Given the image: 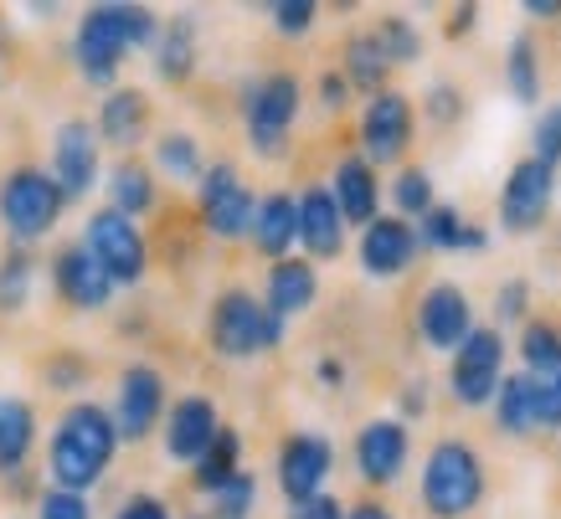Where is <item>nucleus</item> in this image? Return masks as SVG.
<instances>
[{
	"label": "nucleus",
	"instance_id": "1",
	"mask_svg": "<svg viewBox=\"0 0 561 519\" xmlns=\"http://www.w3.org/2000/svg\"><path fill=\"white\" fill-rule=\"evenodd\" d=\"M160 42V21H154L150 5H124V0H103V5H88L83 21H78V36H72V62L83 72V83L108 88L119 78L124 57L135 47H150Z\"/></svg>",
	"mask_w": 561,
	"mask_h": 519
},
{
	"label": "nucleus",
	"instance_id": "2",
	"mask_svg": "<svg viewBox=\"0 0 561 519\" xmlns=\"http://www.w3.org/2000/svg\"><path fill=\"white\" fill-rule=\"evenodd\" d=\"M119 427H114V412H103L99 402H72L57 427H51V448H47V469L57 488H72V494H88L99 484L114 452H119Z\"/></svg>",
	"mask_w": 561,
	"mask_h": 519
},
{
	"label": "nucleus",
	"instance_id": "3",
	"mask_svg": "<svg viewBox=\"0 0 561 519\" xmlns=\"http://www.w3.org/2000/svg\"><path fill=\"white\" fill-rule=\"evenodd\" d=\"M423 509L433 519H463L484 499V458L459 437H443L423 463Z\"/></svg>",
	"mask_w": 561,
	"mask_h": 519
},
{
	"label": "nucleus",
	"instance_id": "4",
	"mask_svg": "<svg viewBox=\"0 0 561 519\" xmlns=\"http://www.w3.org/2000/svg\"><path fill=\"white\" fill-rule=\"evenodd\" d=\"M206 330H211V350L227 355V360H253V355L284 345V319L273 314L263 299H253L248 288L217 293Z\"/></svg>",
	"mask_w": 561,
	"mask_h": 519
},
{
	"label": "nucleus",
	"instance_id": "5",
	"mask_svg": "<svg viewBox=\"0 0 561 519\" xmlns=\"http://www.w3.org/2000/svg\"><path fill=\"white\" fill-rule=\"evenodd\" d=\"M62 206H68V191L57 185V175L36 165H16L5 181H0V221L5 232L16 237V247H32L62 221Z\"/></svg>",
	"mask_w": 561,
	"mask_h": 519
},
{
	"label": "nucleus",
	"instance_id": "6",
	"mask_svg": "<svg viewBox=\"0 0 561 519\" xmlns=\"http://www.w3.org/2000/svg\"><path fill=\"white\" fill-rule=\"evenodd\" d=\"M299 78L294 72H268L248 83L242 93V129H248V145H253L263 160H278L289 150V135H294V118H299Z\"/></svg>",
	"mask_w": 561,
	"mask_h": 519
},
{
	"label": "nucleus",
	"instance_id": "7",
	"mask_svg": "<svg viewBox=\"0 0 561 519\" xmlns=\"http://www.w3.org/2000/svg\"><path fill=\"white\" fill-rule=\"evenodd\" d=\"M83 247L103 263V273L114 278V288H135L145 273H150V247H145V232H139L135 217H124L114 206H99L83 227Z\"/></svg>",
	"mask_w": 561,
	"mask_h": 519
},
{
	"label": "nucleus",
	"instance_id": "8",
	"mask_svg": "<svg viewBox=\"0 0 561 519\" xmlns=\"http://www.w3.org/2000/svg\"><path fill=\"white\" fill-rule=\"evenodd\" d=\"M500 381H505V335L500 330H474L454 350V366H448V385H454V402L459 406H494L500 396Z\"/></svg>",
	"mask_w": 561,
	"mask_h": 519
},
{
	"label": "nucleus",
	"instance_id": "9",
	"mask_svg": "<svg viewBox=\"0 0 561 519\" xmlns=\"http://www.w3.org/2000/svg\"><path fill=\"white\" fill-rule=\"evenodd\" d=\"M520 360L536 396V422L546 432H561V330L546 319H526L520 330Z\"/></svg>",
	"mask_w": 561,
	"mask_h": 519
},
{
	"label": "nucleus",
	"instance_id": "10",
	"mask_svg": "<svg viewBox=\"0 0 561 519\" xmlns=\"http://www.w3.org/2000/svg\"><path fill=\"white\" fill-rule=\"evenodd\" d=\"M551 201H557V170L526 154V160H515L505 185H500V227L511 237L541 232V221L551 217Z\"/></svg>",
	"mask_w": 561,
	"mask_h": 519
},
{
	"label": "nucleus",
	"instance_id": "11",
	"mask_svg": "<svg viewBox=\"0 0 561 519\" xmlns=\"http://www.w3.org/2000/svg\"><path fill=\"white\" fill-rule=\"evenodd\" d=\"M196 206H202L206 232L221 237V242H238V237L253 232L257 201H253V191H248V181L238 175V165H227V160L206 165L202 191H196Z\"/></svg>",
	"mask_w": 561,
	"mask_h": 519
},
{
	"label": "nucleus",
	"instance_id": "12",
	"mask_svg": "<svg viewBox=\"0 0 561 519\" xmlns=\"http://www.w3.org/2000/svg\"><path fill=\"white\" fill-rule=\"evenodd\" d=\"M335 469V448L320 432H289L278 448V488L289 504H309L324 494V478Z\"/></svg>",
	"mask_w": 561,
	"mask_h": 519
},
{
	"label": "nucleus",
	"instance_id": "13",
	"mask_svg": "<svg viewBox=\"0 0 561 519\" xmlns=\"http://www.w3.org/2000/svg\"><path fill=\"white\" fill-rule=\"evenodd\" d=\"M51 288H57V299L68 303V309H83V314H99L108 309L114 299V278L103 273V263L83 242H68V247L51 252Z\"/></svg>",
	"mask_w": 561,
	"mask_h": 519
},
{
	"label": "nucleus",
	"instance_id": "14",
	"mask_svg": "<svg viewBox=\"0 0 561 519\" xmlns=\"http://www.w3.org/2000/svg\"><path fill=\"white\" fill-rule=\"evenodd\" d=\"M412 124H417V114H412L408 93H391V88L376 93L366 103V114H360V150H366V160L371 165H397L412 145Z\"/></svg>",
	"mask_w": 561,
	"mask_h": 519
},
{
	"label": "nucleus",
	"instance_id": "15",
	"mask_svg": "<svg viewBox=\"0 0 561 519\" xmlns=\"http://www.w3.org/2000/svg\"><path fill=\"white\" fill-rule=\"evenodd\" d=\"M165 376L154 366H129L119 376V396H114V427L124 442H145V437L165 422Z\"/></svg>",
	"mask_w": 561,
	"mask_h": 519
},
{
	"label": "nucleus",
	"instance_id": "16",
	"mask_svg": "<svg viewBox=\"0 0 561 519\" xmlns=\"http://www.w3.org/2000/svg\"><path fill=\"white\" fill-rule=\"evenodd\" d=\"M408 422H397V417H376L360 427L356 437V473H360V484H371V488H391L397 478H402V469H408Z\"/></svg>",
	"mask_w": 561,
	"mask_h": 519
},
{
	"label": "nucleus",
	"instance_id": "17",
	"mask_svg": "<svg viewBox=\"0 0 561 519\" xmlns=\"http://www.w3.org/2000/svg\"><path fill=\"white\" fill-rule=\"evenodd\" d=\"M474 303L459 284H433L417 299V335L433 345V350H459L463 339L474 335Z\"/></svg>",
	"mask_w": 561,
	"mask_h": 519
},
{
	"label": "nucleus",
	"instance_id": "18",
	"mask_svg": "<svg viewBox=\"0 0 561 519\" xmlns=\"http://www.w3.org/2000/svg\"><path fill=\"white\" fill-rule=\"evenodd\" d=\"M221 427H227V422L217 417V402L202 396V391H191V396H181V402L165 412V458L196 469V463H202V452L217 442Z\"/></svg>",
	"mask_w": 561,
	"mask_h": 519
},
{
	"label": "nucleus",
	"instance_id": "19",
	"mask_svg": "<svg viewBox=\"0 0 561 519\" xmlns=\"http://www.w3.org/2000/svg\"><path fill=\"white\" fill-rule=\"evenodd\" d=\"M51 175L68 191V201L88 196L99 185V129H88L83 118H68L51 139Z\"/></svg>",
	"mask_w": 561,
	"mask_h": 519
},
{
	"label": "nucleus",
	"instance_id": "20",
	"mask_svg": "<svg viewBox=\"0 0 561 519\" xmlns=\"http://www.w3.org/2000/svg\"><path fill=\"white\" fill-rule=\"evenodd\" d=\"M417 227L408 217H376L366 232H360V268L371 278H402L417 257Z\"/></svg>",
	"mask_w": 561,
	"mask_h": 519
},
{
	"label": "nucleus",
	"instance_id": "21",
	"mask_svg": "<svg viewBox=\"0 0 561 519\" xmlns=\"http://www.w3.org/2000/svg\"><path fill=\"white\" fill-rule=\"evenodd\" d=\"M299 247H305L309 263L345 252V211L330 185H305L299 191Z\"/></svg>",
	"mask_w": 561,
	"mask_h": 519
},
{
	"label": "nucleus",
	"instance_id": "22",
	"mask_svg": "<svg viewBox=\"0 0 561 519\" xmlns=\"http://www.w3.org/2000/svg\"><path fill=\"white\" fill-rule=\"evenodd\" d=\"M330 191H335V201H341L345 221L371 227V221L381 217V181H376V165L366 160V154H351V160H341V165H335V181H330Z\"/></svg>",
	"mask_w": 561,
	"mask_h": 519
},
{
	"label": "nucleus",
	"instance_id": "23",
	"mask_svg": "<svg viewBox=\"0 0 561 519\" xmlns=\"http://www.w3.org/2000/svg\"><path fill=\"white\" fill-rule=\"evenodd\" d=\"M314 299H320V273H314L309 257H284V263L268 268V293H263V303H268L284 324H289L294 314H305Z\"/></svg>",
	"mask_w": 561,
	"mask_h": 519
},
{
	"label": "nucleus",
	"instance_id": "24",
	"mask_svg": "<svg viewBox=\"0 0 561 519\" xmlns=\"http://www.w3.org/2000/svg\"><path fill=\"white\" fill-rule=\"evenodd\" d=\"M253 247L273 263H284L299 242V196H284V191H273L257 201V217H253Z\"/></svg>",
	"mask_w": 561,
	"mask_h": 519
},
{
	"label": "nucleus",
	"instance_id": "25",
	"mask_svg": "<svg viewBox=\"0 0 561 519\" xmlns=\"http://www.w3.org/2000/svg\"><path fill=\"white\" fill-rule=\"evenodd\" d=\"M150 129V93L145 88H114L99 108V139L119 145V150H135Z\"/></svg>",
	"mask_w": 561,
	"mask_h": 519
},
{
	"label": "nucleus",
	"instance_id": "26",
	"mask_svg": "<svg viewBox=\"0 0 561 519\" xmlns=\"http://www.w3.org/2000/svg\"><path fill=\"white\" fill-rule=\"evenodd\" d=\"M36 448V412L21 396H0V478H16Z\"/></svg>",
	"mask_w": 561,
	"mask_h": 519
},
{
	"label": "nucleus",
	"instance_id": "27",
	"mask_svg": "<svg viewBox=\"0 0 561 519\" xmlns=\"http://www.w3.org/2000/svg\"><path fill=\"white\" fill-rule=\"evenodd\" d=\"M417 242L427 252H484L490 247V232L463 221L454 206H433L423 221H417Z\"/></svg>",
	"mask_w": 561,
	"mask_h": 519
},
{
	"label": "nucleus",
	"instance_id": "28",
	"mask_svg": "<svg viewBox=\"0 0 561 519\" xmlns=\"http://www.w3.org/2000/svg\"><path fill=\"white\" fill-rule=\"evenodd\" d=\"M154 72H160L165 83H191V72H196V21L191 16H175L171 26H160Z\"/></svg>",
	"mask_w": 561,
	"mask_h": 519
},
{
	"label": "nucleus",
	"instance_id": "29",
	"mask_svg": "<svg viewBox=\"0 0 561 519\" xmlns=\"http://www.w3.org/2000/svg\"><path fill=\"white\" fill-rule=\"evenodd\" d=\"M494 427L505 437H530L541 422H536V396H530L526 370H515L500 381V396H494Z\"/></svg>",
	"mask_w": 561,
	"mask_h": 519
},
{
	"label": "nucleus",
	"instance_id": "30",
	"mask_svg": "<svg viewBox=\"0 0 561 519\" xmlns=\"http://www.w3.org/2000/svg\"><path fill=\"white\" fill-rule=\"evenodd\" d=\"M196 488L202 494H221V488L232 484L242 473V437H238V427H221L217 432V442L202 452V463H196Z\"/></svg>",
	"mask_w": 561,
	"mask_h": 519
},
{
	"label": "nucleus",
	"instance_id": "31",
	"mask_svg": "<svg viewBox=\"0 0 561 519\" xmlns=\"http://www.w3.org/2000/svg\"><path fill=\"white\" fill-rule=\"evenodd\" d=\"M345 78H351V88H366V93H387V72H391V57L381 51V42H376V32H356L351 42H345Z\"/></svg>",
	"mask_w": 561,
	"mask_h": 519
},
{
	"label": "nucleus",
	"instance_id": "32",
	"mask_svg": "<svg viewBox=\"0 0 561 519\" xmlns=\"http://www.w3.org/2000/svg\"><path fill=\"white\" fill-rule=\"evenodd\" d=\"M108 206L124 211V217H145V211L154 206L150 165H139V160H119V165L108 170Z\"/></svg>",
	"mask_w": 561,
	"mask_h": 519
},
{
	"label": "nucleus",
	"instance_id": "33",
	"mask_svg": "<svg viewBox=\"0 0 561 519\" xmlns=\"http://www.w3.org/2000/svg\"><path fill=\"white\" fill-rule=\"evenodd\" d=\"M505 83L515 103H541V51L530 36H515L505 51Z\"/></svg>",
	"mask_w": 561,
	"mask_h": 519
},
{
	"label": "nucleus",
	"instance_id": "34",
	"mask_svg": "<svg viewBox=\"0 0 561 519\" xmlns=\"http://www.w3.org/2000/svg\"><path fill=\"white\" fill-rule=\"evenodd\" d=\"M154 165L165 170L171 181H196L202 185L206 165H202V145H196V135H160L154 139Z\"/></svg>",
	"mask_w": 561,
	"mask_h": 519
},
{
	"label": "nucleus",
	"instance_id": "35",
	"mask_svg": "<svg viewBox=\"0 0 561 519\" xmlns=\"http://www.w3.org/2000/svg\"><path fill=\"white\" fill-rule=\"evenodd\" d=\"M32 278H36V263L26 247H11L5 257H0V309L5 314H16V309H26V299H32Z\"/></svg>",
	"mask_w": 561,
	"mask_h": 519
},
{
	"label": "nucleus",
	"instance_id": "36",
	"mask_svg": "<svg viewBox=\"0 0 561 519\" xmlns=\"http://www.w3.org/2000/svg\"><path fill=\"white\" fill-rule=\"evenodd\" d=\"M371 32H376V42H381V51L391 57V68H408V62L423 57V36H417V26H412L408 16H381Z\"/></svg>",
	"mask_w": 561,
	"mask_h": 519
},
{
	"label": "nucleus",
	"instance_id": "37",
	"mask_svg": "<svg viewBox=\"0 0 561 519\" xmlns=\"http://www.w3.org/2000/svg\"><path fill=\"white\" fill-rule=\"evenodd\" d=\"M391 201H397V217H417L423 221L427 211H433V175L427 170H417V165H408L397 181H391Z\"/></svg>",
	"mask_w": 561,
	"mask_h": 519
},
{
	"label": "nucleus",
	"instance_id": "38",
	"mask_svg": "<svg viewBox=\"0 0 561 519\" xmlns=\"http://www.w3.org/2000/svg\"><path fill=\"white\" fill-rule=\"evenodd\" d=\"M253 504H257V478L242 469L221 494H211V519H248Z\"/></svg>",
	"mask_w": 561,
	"mask_h": 519
},
{
	"label": "nucleus",
	"instance_id": "39",
	"mask_svg": "<svg viewBox=\"0 0 561 519\" xmlns=\"http://www.w3.org/2000/svg\"><path fill=\"white\" fill-rule=\"evenodd\" d=\"M530 160H541L551 170L561 165V103L541 108V118H536V129H530Z\"/></svg>",
	"mask_w": 561,
	"mask_h": 519
},
{
	"label": "nucleus",
	"instance_id": "40",
	"mask_svg": "<svg viewBox=\"0 0 561 519\" xmlns=\"http://www.w3.org/2000/svg\"><path fill=\"white\" fill-rule=\"evenodd\" d=\"M36 519H93L88 509V494H72V488H42V499H36Z\"/></svg>",
	"mask_w": 561,
	"mask_h": 519
},
{
	"label": "nucleus",
	"instance_id": "41",
	"mask_svg": "<svg viewBox=\"0 0 561 519\" xmlns=\"http://www.w3.org/2000/svg\"><path fill=\"white\" fill-rule=\"evenodd\" d=\"M47 385L51 391H68V396L72 391H83L88 385V360L78 350H57L47 360Z\"/></svg>",
	"mask_w": 561,
	"mask_h": 519
},
{
	"label": "nucleus",
	"instance_id": "42",
	"mask_svg": "<svg viewBox=\"0 0 561 519\" xmlns=\"http://www.w3.org/2000/svg\"><path fill=\"white\" fill-rule=\"evenodd\" d=\"M423 108H427V124L448 129V124H459V118H463V93L454 83H433L423 93Z\"/></svg>",
	"mask_w": 561,
	"mask_h": 519
},
{
	"label": "nucleus",
	"instance_id": "43",
	"mask_svg": "<svg viewBox=\"0 0 561 519\" xmlns=\"http://www.w3.org/2000/svg\"><path fill=\"white\" fill-rule=\"evenodd\" d=\"M314 16H320L314 0H278V5H273V26H278V36H309L314 32Z\"/></svg>",
	"mask_w": 561,
	"mask_h": 519
},
{
	"label": "nucleus",
	"instance_id": "44",
	"mask_svg": "<svg viewBox=\"0 0 561 519\" xmlns=\"http://www.w3.org/2000/svg\"><path fill=\"white\" fill-rule=\"evenodd\" d=\"M494 314H500V324H520V319L530 314V284L526 278L500 284V293H494Z\"/></svg>",
	"mask_w": 561,
	"mask_h": 519
},
{
	"label": "nucleus",
	"instance_id": "45",
	"mask_svg": "<svg viewBox=\"0 0 561 519\" xmlns=\"http://www.w3.org/2000/svg\"><path fill=\"white\" fill-rule=\"evenodd\" d=\"M114 519H175V515H171V504L154 499V494H129Z\"/></svg>",
	"mask_w": 561,
	"mask_h": 519
},
{
	"label": "nucleus",
	"instance_id": "46",
	"mask_svg": "<svg viewBox=\"0 0 561 519\" xmlns=\"http://www.w3.org/2000/svg\"><path fill=\"white\" fill-rule=\"evenodd\" d=\"M289 519H351V509L335 494H320V499H309V504H294Z\"/></svg>",
	"mask_w": 561,
	"mask_h": 519
},
{
	"label": "nucleus",
	"instance_id": "47",
	"mask_svg": "<svg viewBox=\"0 0 561 519\" xmlns=\"http://www.w3.org/2000/svg\"><path fill=\"white\" fill-rule=\"evenodd\" d=\"M345 99H351V78H345V72H324L320 78V108L335 114V108H345Z\"/></svg>",
	"mask_w": 561,
	"mask_h": 519
},
{
	"label": "nucleus",
	"instance_id": "48",
	"mask_svg": "<svg viewBox=\"0 0 561 519\" xmlns=\"http://www.w3.org/2000/svg\"><path fill=\"white\" fill-rule=\"evenodd\" d=\"M474 21H479V5H459V11H448V26H443V36H448V42H459V36L474 32Z\"/></svg>",
	"mask_w": 561,
	"mask_h": 519
},
{
	"label": "nucleus",
	"instance_id": "49",
	"mask_svg": "<svg viewBox=\"0 0 561 519\" xmlns=\"http://www.w3.org/2000/svg\"><path fill=\"white\" fill-rule=\"evenodd\" d=\"M427 412V381L417 376V381L402 385V417H423Z\"/></svg>",
	"mask_w": 561,
	"mask_h": 519
},
{
	"label": "nucleus",
	"instance_id": "50",
	"mask_svg": "<svg viewBox=\"0 0 561 519\" xmlns=\"http://www.w3.org/2000/svg\"><path fill=\"white\" fill-rule=\"evenodd\" d=\"M351 519H397L387 509V504H376V499H360V504H351Z\"/></svg>",
	"mask_w": 561,
	"mask_h": 519
},
{
	"label": "nucleus",
	"instance_id": "51",
	"mask_svg": "<svg viewBox=\"0 0 561 519\" xmlns=\"http://www.w3.org/2000/svg\"><path fill=\"white\" fill-rule=\"evenodd\" d=\"M526 16H536V21H557V16H561V0H526Z\"/></svg>",
	"mask_w": 561,
	"mask_h": 519
},
{
	"label": "nucleus",
	"instance_id": "52",
	"mask_svg": "<svg viewBox=\"0 0 561 519\" xmlns=\"http://www.w3.org/2000/svg\"><path fill=\"white\" fill-rule=\"evenodd\" d=\"M314 376H320L324 385H341V381H345V366H341V360H330V355H324L320 366H314Z\"/></svg>",
	"mask_w": 561,
	"mask_h": 519
}]
</instances>
